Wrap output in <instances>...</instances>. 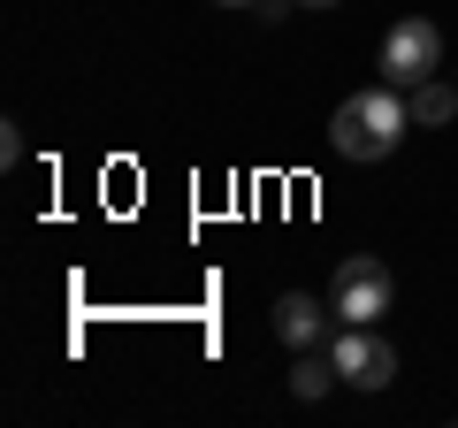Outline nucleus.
<instances>
[{
	"mask_svg": "<svg viewBox=\"0 0 458 428\" xmlns=\"http://www.w3.org/2000/svg\"><path fill=\"white\" fill-rule=\"evenodd\" d=\"M405 131H412V107H405L397 84H367V92H352L336 116H328V146H336L344 161H390Z\"/></svg>",
	"mask_w": 458,
	"mask_h": 428,
	"instance_id": "nucleus-1",
	"label": "nucleus"
},
{
	"mask_svg": "<svg viewBox=\"0 0 458 428\" xmlns=\"http://www.w3.org/2000/svg\"><path fill=\"white\" fill-rule=\"evenodd\" d=\"M390 298H397V276H390V261H375V253H352V261L336 268V283H328L336 321H360V330H375L382 313H390Z\"/></svg>",
	"mask_w": 458,
	"mask_h": 428,
	"instance_id": "nucleus-2",
	"label": "nucleus"
},
{
	"mask_svg": "<svg viewBox=\"0 0 458 428\" xmlns=\"http://www.w3.org/2000/svg\"><path fill=\"white\" fill-rule=\"evenodd\" d=\"M382 84H397V92H412L420 77H436L443 69V31L428 16H405V23H390V39H382Z\"/></svg>",
	"mask_w": 458,
	"mask_h": 428,
	"instance_id": "nucleus-3",
	"label": "nucleus"
},
{
	"mask_svg": "<svg viewBox=\"0 0 458 428\" xmlns=\"http://www.w3.org/2000/svg\"><path fill=\"white\" fill-rule=\"evenodd\" d=\"M328 360H336L344 390H390V382H397V352L382 345L375 330H360V321H344V330H336Z\"/></svg>",
	"mask_w": 458,
	"mask_h": 428,
	"instance_id": "nucleus-4",
	"label": "nucleus"
},
{
	"mask_svg": "<svg viewBox=\"0 0 458 428\" xmlns=\"http://www.w3.org/2000/svg\"><path fill=\"white\" fill-rule=\"evenodd\" d=\"M328 321H336V306H321V298H306V291H291V298H276V337L283 345H298V352H313L328 337Z\"/></svg>",
	"mask_w": 458,
	"mask_h": 428,
	"instance_id": "nucleus-5",
	"label": "nucleus"
},
{
	"mask_svg": "<svg viewBox=\"0 0 458 428\" xmlns=\"http://www.w3.org/2000/svg\"><path fill=\"white\" fill-rule=\"evenodd\" d=\"M405 107H412V123H428V131L451 123V116H458V77H420V84L405 92Z\"/></svg>",
	"mask_w": 458,
	"mask_h": 428,
	"instance_id": "nucleus-6",
	"label": "nucleus"
},
{
	"mask_svg": "<svg viewBox=\"0 0 458 428\" xmlns=\"http://www.w3.org/2000/svg\"><path fill=\"white\" fill-rule=\"evenodd\" d=\"M336 360H321V352H306V360H298L291 367V398H306V406H313V398H328V390H336Z\"/></svg>",
	"mask_w": 458,
	"mask_h": 428,
	"instance_id": "nucleus-7",
	"label": "nucleus"
},
{
	"mask_svg": "<svg viewBox=\"0 0 458 428\" xmlns=\"http://www.w3.org/2000/svg\"><path fill=\"white\" fill-rule=\"evenodd\" d=\"M222 8H267V0H222Z\"/></svg>",
	"mask_w": 458,
	"mask_h": 428,
	"instance_id": "nucleus-8",
	"label": "nucleus"
},
{
	"mask_svg": "<svg viewBox=\"0 0 458 428\" xmlns=\"http://www.w3.org/2000/svg\"><path fill=\"white\" fill-rule=\"evenodd\" d=\"M298 8H336V0H298Z\"/></svg>",
	"mask_w": 458,
	"mask_h": 428,
	"instance_id": "nucleus-9",
	"label": "nucleus"
}]
</instances>
